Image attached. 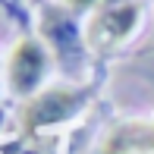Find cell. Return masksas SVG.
I'll return each instance as SVG.
<instances>
[{
	"label": "cell",
	"mask_w": 154,
	"mask_h": 154,
	"mask_svg": "<svg viewBox=\"0 0 154 154\" xmlns=\"http://www.w3.org/2000/svg\"><path fill=\"white\" fill-rule=\"evenodd\" d=\"M3 154H54L51 151V145L47 142H41V135H19V142H10V145H3Z\"/></svg>",
	"instance_id": "obj_6"
},
{
	"label": "cell",
	"mask_w": 154,
	"mask_h": 154,
	"mask_svg": "<svg viewBox=\"0 0 154 154\" xmlns=\"http://www.w3.org/2000/svg\"><path fill=\"white\" fill-rule=\"evenodd\" d=\"M41 32H44V38L57 47V54H69V51H75V44H79L75 25L69 22V16L63 10H47L44 19H41Z\"/></svg>",
	"instance_id": "obj_5"
},
{
	"label": "cell",
	"mask_w": 154,
	"mask_h": 154,
	"mask_svg": "<svg viewBox=\"0 0 154 154\" xmlns=\"http://www.w3.org/2000/svg\"><path fill=\"white\" fill-rule=\"evenodd\" d=\"M47 72V51L38 38H19L6 60V82L19 97H32Z\"/></svg>",
	"instance_id": "obj_3"
},
{
	"label": "cell",
	"mask_w": 154,
	"mask_h": 154,
	"mask_svg": "<svg viewBox=\"0 0 154 154\" xmlns=\"http://www.w3.org/2000/svg\"><path fill=\"white\" fill-rule=\"evenodd\" d=\"M138 25V3L135 0H104L97 3L94 16L85 25V44L104 54L110 47L123 44Z\"/></svg>",
	"instance_id": "obj_2"
},
{
	"label": "cell",
	"mask_w": 154,
	"mask_h": 154,
	"mask_svg": "<svg viewBox=\"0 0 154 154\" xmlns=\"http://www.w3.org/2000/svg\"><path fill=\"white\" fill-rule=\"evenodd\" d=\"M85 97L88 91H79V88H44V91L32 94L19 107V135L35 138L51 126L72 120L85 107Z\"/></svg>",
	"instance_id": "obj_1"
},
{
	"label": "cell",
	"mask_w": 154,
	"mask_h": 154,
	"mask_svg": "<svg viewBox=\"0 0 154 154\" xmlns=\"http://www.w3.org/2000/svg\"><path fill=\"white\" fill-rule=\"evenodd\" d=\"M138 151H154L151 123H123L101 145V154H138Z\"/></svg>",
	"instance_id": "obj_4"
}]
</instances>
